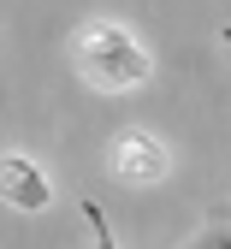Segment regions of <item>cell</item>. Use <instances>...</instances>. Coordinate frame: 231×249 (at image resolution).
I'll return each mask as SVG.
<instances>
[{
  "label": "cell",
  "instance_id": "obj_4",
  "mask_svg": "<svg viewBox=\"0 0 231 249\" xmlns=\"http://www.w3.org/2000/svg\"><path fill=\"white\" fill-rule=\"evenodd\" d=\"M83 220H89V237H95V249H119V237H113V226H107L101 202H83Z\"/></svg>",
  "mask_w": 231,
  "mask_h": 249
},
{
  "label": "cell",
  "instance_id": "obj_6",
  "mask_svg": "<svg viewBox=\"0 0 231 249\" xmlns=\"http://www.w3.org/2000/svg\"><path fill=\"white\" fill-rule=\"evenodd\" d=\"M219 48H225V53H231V24H225V30H219Z\"/></svg>",
  "mask_w": 231,
  "mask_h": 249
},
{
  "label": "cell",
  "instance_id": "obj_1",
  "mask_svg": "<svg viewBox=\"0 0 231 249\" xmlns=\"http://www.w3.org/2000/svg\"><path fill=\"white\" fill-rule=\"evenodd\" d=\"M71 71L89 89H101V95H124V89H142L154 77V59L124 24L95 18V24H83L71 36Z\"/></svg>",
  "mask_w": 231,
  "mask_h": 249
},
{
  "label": "cell",
  "instance_id": "obj_3",
  "mask_svg": "<svg viewBox=\"0 0 231 249\" xmlns=\"http://www.w3.org/2000/svg\"><path fill=\"white\" fill-rule=\"evenodd\" d=\"M48 202H53L48 172L30 160V154L6 148V154H0V208H18V213H48Z\"/></svg>",
  "mask_w": 231,
  "mask_h": 249
},
{
  "label": "cell",
  "instance_id": "obj_5",
  "mask_svg": "<svg viewBox=\"0 0 231 249\" xmlns=\"http://www.w3.org/2000/svg\"><path fill=\"white\" fill-rule=\"evenodd\" d=\"M184 249H231V220H213L208 231H195Z\"/></svg>",
  "mask_w": 231,
  "mask_h": 249
},
{
  "label": "cell",
  "instance_id": "obj_2",
  "mask_svg": "<svg viewBox=\"0 0 231 249\" xmlns=\"http://www.w3.org/2000/svg\"><path fill=\"white\" fill-rule=\"evenodd\" d=\"M107 172L119 184H160V178L172 172V154H166V142H160L154 131L130 124V131H119L107 142Z\"/></svg>",
  "mask_w": 231,
  "mask_h": 249
}]
</instances>
